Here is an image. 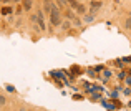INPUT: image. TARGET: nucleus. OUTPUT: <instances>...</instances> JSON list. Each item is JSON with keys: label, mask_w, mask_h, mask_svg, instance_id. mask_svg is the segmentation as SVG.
Here are the masks:
<instances>
[{"label": "nucleus", "mask_w": 131, "mask_h": 111, "mask_svg": "<svg viewBox=\"0 0 131 111\" xmlns=\"http://www.w3.org/2000/svg\"><path fill=\"white\" fill-rule=\"evenodd\" d=\"M63 28L68 30V28H70V23H68V22H63Z\"/></svg>", "instance_id": "obj_11"}, {"label": "nucleus", "mask_w": 131, "mask_h": 111, "mask_svg": "<svg viewBox=\"0 0 131 111\" xmlns=\"http://www.w3.org/2000/svg\"><path fill=\"white\" fill-rule=\"evenodd\" d=\"M2 2H3V3H7V2H10V0H2Z\"/></svg>", "instance_id": "obj_14"}, {"label": "nucleus", "mask_w": 131, "mask_h": 111, "mask_svg": "<svg viewBox=\"0 0 131 111\" xmlns=\"http://www.w3.org/2000/svg\"><path fill=\"white\" fill-rule=\"evenodd\" d=\"M58 3H60V5H67L68 0H58Z\"/></svg>", "instance_id": "obj_12"}, {"label": "nucleus", "mask_w": 131, "mask_h": 111, "mask_svg": "<svg viewBox=\"0 0 131 111\" xmlns=\"http://www.w3.org/2000/svg\"><path fill=\"white\" fill-rule=\"evenodd\" d=\"M10 12H12V8H8V7H3V10H2V13H3V15H8Z\"/></svg>", "instance_id": "obj_6"}, {"label": "nucleus", "mask_w": 131, "mask_h": 111, "mask_svg": "<svg viewBox=\"0 0 131 111\" xmlns=\"http://www.w3.org/2000/svg\"><path fill=\"white\" fill-rule=\"evenodd\" d=\"M7 91H10V93H13V91H15V88H13V86H7Z\"/></svg>", "instance_id": "obj_10"}, {"label": "nucleus", "mask_w": 131, "mask_h": 111, "mask_svg": "<svg viewBox=\"0 0 131 111\" xmlns=\"http://www.w3.org/2000/svg\"><path fill=\"white\" fill-rule=\"evenodd\" d=\"M75 10H77V12L80 13V15H83V13L86 12V8H85V7L81 5V3H78V7H77V8H75Z\"/></svg>", "instance_id": "obj_5"}, {"label": "nucleus", "mask_w": 131, "mask_h": 111, "mask_svg": "<svg viewBox=\"0 0 131 111\" xmlns=\"http://www.w3.org/2000/svg\"><path fill=\"white\" fill-rule=\"evenodd\" d=\"M3 105H5V96H0V106H3Z\"/></svg>", "instance_id": "obj_9"}, {"label": "nucleus", "mask_w": 131, "mask_h": 111, "mask_svg": "<svg viewBox=\"0 0 131 111\" xmlns=\"http://www.w3.org/2000/svg\"><path fill=\"white\" fill-rule=\"evenodd\" d=\"M68 3H70L73 8H77V7H78V2H77V0H68Z\"/></svg>", "instance_id": "obj_7"}, {"label": "nucleus", "mask_w": 131, "mask_h": 111, "mask_svg": "<svg viewBox=\"0 0 131 111\" xmlns=\"http://www.w3.org/2000/svg\"><path fill=\"white\" fill-rule=\"evenodd\" d=\"M75 25H77V27H80V25H81V22H80L78 18H75Z\"/></svg>", "instance_id": "obj_13"}, {"label": "nucleus", "mask_w": 131, "mask_h": 111, "mask_svg": "<svg viewBox=\"0 0 131 111\" xmlns=\"http://www.w3.org/2000/svg\"><path fill=\"white\" fill-rule=\"evenodd\" d=\"M33 5V0H23V8L25 10H30Z\"/></svg>", "instance_id": "obj_4"}, {"label": "nucleus", "mask_w": 131, "mask_h": 111, "mask_svg": "<svg viewBox=\"0 0 131 111\" xmlns=\"http://www.w3.org/2000/svg\"><path fill=\"white\" fill-rule=\"evenodd\" d=\"M50 22L51 25H60L61 20H60V8L58 7H53V10L50 12Z\"/></svg>", "instance_id": "obj_1"}, {"label": "nucleus", "mask_w": 131, "mask_h": 111, "mask_svg": "<svg viewBox=\"0 0 131 111\" xmlns=\"http://www.w3.org/2000/svg\"><path fill=\"white\" fill-rule=\"evenodd\" d=\"M93 17H95L93 13H91V15H86V17H85V20H86V22H91V20H93Z\"/></svg>", "instance_id": "obj_8"}, {"label": "nucleus", "mask_w": 131, "mask_h": 111, "mask_svg": "<svg viewBox=\"0 0 131 111\" xmlns=\"http://www.w3.org/2000/svg\"><path fill=\"white\" fill-rule=\"evenodd\" d=\"M15 2H18V0H15Z\"/></svg>", "instance_id": "obj_15"}, {"label": "nucleus", "mask_w": 131, "mask_h": 111, "mask_svg": "<svg viewBox=\"0 0 131 111\" xmlns=\"http://www.w3.org/2000/svg\"><path fill=\"white\" fill-rule=\"evenodd\" d=\"M37 20H38L40 30H45V22H43V12H37Z\"/></svg>", "instance_id": "obj_2"}, {"label": "nucleus", "mask_w": 131, "mask_h": 111, "mask_svg": "<svg viewBox=\"0 0 131 111\" xmlns=\"http://www.w3.org/2000/svg\"><path fill=\"white\" fill-rule=\"evenodd\" d=\"M43 3H45V12L50 13L51 10H53V7H55V5H53V2H51V0H45Z\"/></svg>", "instance_id": "obj_3"}]
</instances>
